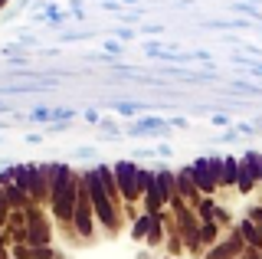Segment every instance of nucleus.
Segmentation results:
<instances>
[{"label":"nucleus","instance_id":"1","mask_svg":"<svg viewBox=\"0 0 262 259\" xmlns=\"http://www.w3.org/2000/svg\"><path fill=\"white\" fill-rule=\"evenodd\" d=\"M76 197H79V174L72 171L69 164H49V200H46V210L56 217L59 226H72Z\"/></svg>","mask_w":262,"mask_h":259},{"label":"nucleus","instance_id":"2","mask_svg":"<svg viewBox=\"0 0 262 259\" xmlns=\"http://www.w3.org/2000/svg\"><path fill=\"white\" fill-rule=\"evenodd\" d=\"M82 177H85V184H89V197H92L95 223H102L108 233H118V230H121V207L115 204L108 193H105L102 181H98V174H95V167H92V171H85Z\"/></svg>","mask_w":262,"mask_h":259},{"label":"nucleus","instance_id":"3","mask_svg":"<svg viewBox=\"0 0 262 259\" xmlns=\"http://www.w3.org/2000/svg\"><path fill=\"white\" fill-rule=\"evenodd\" d=\"M13 184L30 193L36 207L49 200V164H13Z\"/></svg>","mask_w":262,"mask_h":259},{"label":"nucleus","instance_id":"4","mask_svg":"<svg viewBox=\"0 0 262 259\" xmlns=\"http://www.w3.org/2000/svg\"><path fill=\"white\" fill-rule=\"evenodd\" d=\"M220 171H223V158H216V155H203L190 164L193 184L203 197H213V193L220 190Z\"/></svg>","mask_w":262,"mask_h":259},{"label":"nucleus","instance_id":"5","mask_svg":"<svg viewBox=\"0 0 262 259\" xmlns=\"http://www.w3.org/2000/svg\"><path fill=\"white\" fill-rule=\"evenodd\" d=\"M115 174V184H118V193L121 200H125V210H131V204H138L141 200V167L131 164V161H118V164L112 167Z\"/></svg>","mask_w":262,"mask_h":259},{"label":"nucleus","instance_id":"6","mask_svg":"<svg viewBox=\"0 0 262 259\" xmlns=\"http://www.w3.org/2000/svg\"><path fill=\"white\" fill-rule=\"evenodd\" d=\"M72 230L76 240H92L95 236V213H92V197H89V184L79 174V197H76V213H72Z\"/></svg>","mask_w":262,"mask_h":259},{"label":"nucleus","instance_id":"7","mask_svg":"<svg viewBox=\"0 0 262 259\" xmlns=\"http://www.w3.org/2000/svg\"><path fill=\"white\" fill-rule=\"evenodd\" d=\"M174 226L184 240V249L190 256H203V246H200V217H196L193 207H184L174 213Z\"/></svg>","mask_w":262,"mask_h":259},{"label":"nucleus","instance_id":"8","mask_svg":"<svg viewBox=\"0 0 262 259\" xmlns=\"http://www.w3.org/2000/svg\"><path fill=\"white\" fill-rule=\"evenodd\" d=\"M27 243L30 249L36 246H53V226H49L43 207H27Z\"/></svg>","mask_w":262,"mask_h":259},{"label":"nucleus","instance_id":"9","mask_svg":"<svg viewBox=\"0 0 262 259\" xmlns=\"http://www.w3.org/2000/svg\"><path fill=\"white\" fill-rule=\"evenodd\" d=\"M259 171H262V155L259 151H246V158L239 161V177H236V193H252L259 184Z\"/></svg>","mask_w":262,"mask_h":259},{"label":"nucleus","instance_id":"10","mask_svg":"<svg viewBox=\"0 0 262 259\" xmlns=\"http://www.w3.org/2000/svg\"><path fill=\"white\" fill-rule=\"evenodd\" d=\"M243 249H246L243 233H239V230H229L226 236L216 243V246H210L207 253H203V259H239Z\"/></svg>","mask_w":262,"mask_h":259},{"label":"nucleus","instance_id":"11","mask_svg":"<svg viewBox=\"0 0 262 259\" xmlns=\"http://www.w3.org/2000/svg\"><path fill=\"white\" fill-rule=\"evenodd\" d=\"M174 184H177V193L184 197V204H187V207H196V204H200V197H203V193L196 190V184H193L190 164H187V167H180V171L174 174Z\"/></svg>","mask_w":262,"mask_h":259},{"label":"nucleus","instance_id":"12","mask_svg":"<svg viewBox=\"0 0 262 259\" xmlns=\"http://www.w3.org/2000/svg\"><path fill=\"white\" fill-rule=\"evenodd\" d=\"M144 243L151 249L164 246V210L161 213H147V236H144Z\"/></svg>","mask_w":262,"mask_h":259},{"label":"nucleus","instance_id":"13","mask_svg":"<svg viewBox=\"0 0 262 259\" xmlns=\"http://www.w3.org/2000/svg\"><path fill=\"white\" fill-rule=\"evenodd\" d=\"M220 240H223V226L216 220H200V246H203V253H207L210 246H216Z\"/></svg>","mask_w":262,"mask_h":259},{"label":"nucleus","instance_id":"14","mask_svg":"<svg viewBox=\"0 0 262 259\" xmlns=\"http://www.w3.org/2000/svg\"><path fill=\"white\" fill-rule=\"evenodd\" d=\"M236 230L243 233L246 246H249V249H259V253H262V226H256L252 220H246V217H243V220L236 223Z\"/></svg>","mask_w":262,"mask_h":259},{"label":"nucleus","instance_id":"15","mask_svg":"<svg viewBox=\"0 0 262 259\" xmlns=\"http://www.w3.org/2000/svg\"><path fill=\"white\" fill-rule=\"evenodd\" d=\"M236 177H239V161L236 155L223 158V171H220V187H233L236 190Z\"/></svg>","mask_w":262,"mask_h":259},{"label":"nucleus","instance_id":"16","mask_svg":"<svg viewBox=\"0 0 262 259\" xmlns=\"http://www.w3.org/2000/svg\"><path fill=\"white\" fill-rule=\"evenodd\" d=\"M154 177H158V190H161L164 204H170V197L177 193V184H174V171H167V167H161V171H154Z\"/></svg>","mask_w":262,"mask_h":259},{"label":"nucleus","instance_id":"17","mask_svg":"<svg viewBox=\"0 0 262 259\" xmlns=\"http://www.w3.org/2000/svg\"><path fill=\"white\" fill-rule=\"evenodd\" d=\"M151 132H167V125H164L161 118H144L131 128V135H151Z\"/></svg>","mask_w":262,"mask_h":259},{"label":"nucleus","instance_id":"18","mask_svg":"<svg viewBox=\"0 0 262 259\" xmlns=\"http://www.w3.org/2000/svg\"><path fill=\"white\" fill-rule=\"evenodd\" d=\"M193 210H196V217H200V220H213V210H216V200H213V197H200V204H196Z\"/></svg>","mask_w":262,"mask_h":259},{"label":"nucleus","instance_id":"19","mask_svg":"<svg viewBox=\"0 0 262 259\" xmlns=\"http://www.w3.org/2000/svg\"><path fill=\"white\" fill-rule=\"evenodd\" d=\"M147 236V213H138L131 223V240H144Z\"/></svg>","mask_w":262,"mask_h":259},{"label":"nucleus","instance_id":"20","mask_svg":"<svg viewBox=\"0 0 262 259\" xmlns=\"http://www.w3.org/2000/svg\"><path fill=\"white\" fill-rule=\"evenodd\" d=\"M213 220H216L220 226H229V223H233V217H229V210L223 204H216V210H213Z\"/></svg>","mask_w":262,"mask_h":259},{"label":"nucleus","instance_id":"21","mask_svg":"<svg viewBox=\"0 0 262 259\" xmlns=\"http://www.w3.org/2000/svg\"><path fill=\"white\" fill-rule=\"evenodd\" d=\"M7 184H13V167H7V171H0V187H7Z\"/></svg>","mask_w":262,"mask_h":259},{"label":"nucleus","instance_id":"22","mask_svg":"<svg viewBox=\"0 0 262 259\" xmlns=\"http://www.w3.org/2000/svg\"><path fill=\"white\" fill-rule=\"evenodd\" d=\"M239 259H262V253H259V249H249V246H246Z\"/></svg>","mask_w":262,"mask_h":259},{"label":"nucleus","instance_id":"23","mask_svg":"<svg viewBox=\"0 0 262 259\" xmlns=\"http://www.w3.org/2000/svg\"><path fill=\"white\" fill-rule=\"evenodd\" d=\"M118 112H125V115H135V112H138V105H128V102H121V105H118Z\"/></svg>","mask_w":262,"mask_h":259},{"label":"nucleus","instance_id":"24","mask_svg":"<svg viewBox=\"0 0 262 259\" xmlns=\"http://www.w3.org/2000/svg\"><path fill=\"white\" fill-rule=\"evenodd\" d=\"M0 207H7V197H4V187H0Z\"/></svg>","mask_w":262,"mask_h":259},{"label":"nucleus","instance_id":"25","mask_svg":"<svg viewBox=\"0 0 262 259\" xmlns=\"http://www.w3.org/2000/svg\"><path fill=\"white\" fill-rule=\"evenodd\" d=\"M0 253H7V240L4 236H0Z\"/></svg>","mask_w":262,"mask_h":259},{"label":"nucleus","instance_id":"26","mask_svg":"<svg viewBox=\"0 0 262 259\" xmlns=\"http://www.w3.org/2000/svg\"><path fill=\"white\" fill-rule=\"evenodd\" d=\"M56 259H66V256H62V253H59V256H56Z\"/></svg>","mask_w":262,"mask_h":259},{"label":"nucleus","instance_id":"27","mask_svg":"<svg viewBox=\"0 0 262 259\" xmlns=\"http://www.w3.org/2000/svg\"><path fill=\"white\" fill-rule=\"evenodd\" d=\"M259 184H262V171H259Z\"/></svg>","mask_w":262,"mask_h":259}]
</instances>
